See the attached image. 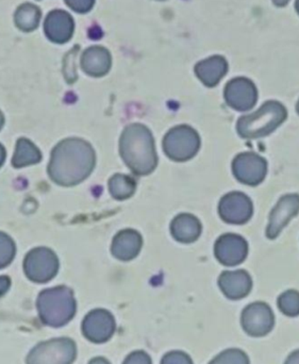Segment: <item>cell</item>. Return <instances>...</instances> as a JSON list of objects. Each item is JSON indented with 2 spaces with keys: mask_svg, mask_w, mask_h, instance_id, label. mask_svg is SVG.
Masks as SVG:
<instances>
[{
  "mask_svg": "<svg viewBox=\"0 0 299 364\" xmlns=\"http://www.w3.org/2000/svg\"><path fill=\"white\" fill-rule=\"evenodd\" d=\"M228 63L225 58L214 55L209 59L200 61L195 66V73L198 78L207 87H215L224 76L227 74Z\"/></svg>",
  "mask_w": 299,
  "mask_h": 364,
  "instance_id": "18",
  "label": "cell"
},
{
  "mask_svg": "<svg viewBox=\"0 0 299 364\" xmlns=\"http://www.w3.org/2000/svg\"><path fill=\"white\" fill-rule=\"evenodd\" d=\"M249 252L246 241L240 235L228 233L215 243V256L222 264L234 267L245 260Z\"/></svg>",
  "mask_w": 299,
  "mask_h": 364,
  "instance_id": "14",
  "label": "cell"
},
{
  "mask_svg": "<svg viewBox=\"0 0 299 364\" xmlns=\"http://www.w3.org/2000/svg\"><path fill=\"white\" fill-rule=\"evenodd\" d=\"M161 364H193L191 357L183 352H170L162 359Z\"/></svg>",
  "mask_w": 299,
  "mask_h": 364,
  "instance_id": "27",
  "label": "cell"
},
{
  "mask_svg": "<svg viewBox=\"0 0 299 364\" xmlns=\"http://www.w3.org/2000/svg\"><path fill=\"white\" fill-rule=\"evenodd\" d=\"M241 322L249 336L263 337L274 327V314L266 304L254 303L245 308Z\"/></svg>",
  "mask_w": 299,
  "mask_h": 364,
  "instance_id": "10",
  "label": "cell"
},
{
  "mask_svg": "<svg viewBox=\"0 0 299 364\" xmlns=\"http://www.w3.org/2000/svg\"><path fill=\"white\" fill-rule=\"evenodd\" d=\"M299 212V195L288 194L279 199L271 212L270 223L266 229L268 239H276L290 220Z\"/></svg>",
  "mask_w": 299,
  "mask_h": 364,
  "instance_id": "13",
  "label": "cell"
},
{
  "mask_svg": "<svg viewBox=\"0 0 299 364\" xmlns=\"http://www.w3.org/2000/svg\"><path fill=\"white\" fill-rule=\"evenodd\" d=\"M82 333L89 341L104 343L114 335L116 329L114 316L104 309L89 312L82 322Z\"/></svg>",
  "mask_w": 299,
  "mask_h": 364,
  "instance_id": "8",
  "label": "cell"
},
{
  "mask_svg": "<svg viewBox=\"0 0 299 364\" xmlns=\"http://www.w3.org/2000/svg\"><path fill=\"white\" fill-rule=\"evenodd\" d=\"M290 0H273V2H274L275 6H287L288 2H289Z\"/></svg>",
  "mask_w": 299,
  "mask_h": 364,
  "instance_id": "33",
  "label": "cell"
},
{
  "mask_svg": "<svg viewBox=\"0 0 299 364\" xmlns=\"http://www.w3.org/2000/svg\"><path fill=\"white\" fill-rule=\"evenodd\" d=\"M123 364H151V359L146 353L138 350L130 354Z\"/></svg>",
  "mask_w": 299,
  "mask_h": 364,
  "instance_id": "29",
  "label": "cell"
},
{
  "mask_svg": "<svg viewBox=\"0 0 299 364\" xmlns=\"http://www.w3.org/2000/svg\"><path fill=\"white\" fill-rule=\"evenodd\" d=\"M4 147L0 145V166H1L2 162H4Z\"/></svg>",
  "mask_w": 299,
  "mask_h": 364,
  "instance_id": "34",
  "label": "cell"
},
{
  "mask_svg": "<svg viewBox=\"0 0 299 364\" xmlns=\"http://www.w3.org/2000/svg\"><path fill=\"white\" fill-rule=\"evenodd\" d=\"M110 53L102 46H92L85 50L81 57V68L89 76H104L110 70Z\"/></svg>",
  "mask_w": 299,
  "mask_h": 364,
  "instance_id": "17",
  "label": "cell"
},
{
  "mask_svg": "<svg viewBox=\"0 0 299 364\" xmlns=\"http://www.w3.org/2000/svg\"><path fill=\"white\" fill-rule=\"evenodd\" d=\"M295 8H296V11H298V13L299 14V0H296Z\"/></svg>",
  "mask_w": 299,
  "mask_h": 364,
  "instance_id": "35",
  "label": "cell"
},
{
  "mask_svg": "<svg viewBox=\"0 0 299 364\" xmlns=\"http://www.w3.org/2000/svg\"><path fill=\"white\" fill-rule=\"evenodd\" d=\"M136 190V182L130 177L115 175L110 181V191L117 199H126L131 196Z\"/></svg>",
  "mask_w": 299,
  "mask_h": 364,
  "instance_id": "23",
  "label": "cell"
},
{
  "mask_svg": "<svg viewBox=\"0 0 299 364\" xmlns=\"http://www.w3.org/2000/svg\"><path fill=\"white\" fill-rule=\"evenodd\" d=\"M72 10L77 13H87L92 10L95 0H64Z\"/></svg>",
  "mask_w": 299,
  "mask_h": 364,
  "instance_id": "28",
  "label": "cell"
},
{
  "mask_svg": "<svg viewBox=\"0 0 299 364\" xmlns=\"http://www.w3.org/2000/svg\"><path fill=\"white\" fill-rule=\"evenodd\" d=\"M287 117L285 106L272 100L266 102L257 112L241 117L237 129L242 138L259 139L275 132Z\"/></svg>",
  "mask_w": 299,
  "mask_h": 364,
  "instance_id": "4",
  "label": "cell"
},
{
  "mask_svg": "<svg viewBox=\"0 0 299 364\" xmlns=\"http://www.w3.org/2000/svg\"><path fill=\"white\" fill-rule=\"evenodd\" d=\"M40 9L34 4H21L14 14L15 25L21 31H33L40 25Z\"/></svg>",
  "mask_w": 299,
  "mask_h": 364,
  "instance_id": "21",
  "label": "cell"
},
{
  "mask_svg": "<svg viewBox=\"0 0 299 364\" xmlns=\"http://www.w3.org/2000/svg\"><path fill=\"white\" fill-rule=\"evenodd\" d=\"M45 34L50 42L64 44L72 38L75 23L70 14L63 10H53L47 15Z\"/></svg>",
  "mask_w": 299,
  "mask_h": 364,
  "instance_id": "15",
  "label": "cell"
},
{
  "mask_svg": "<svg viewBox=\"0 0 299 364\" xmlns=\"http://www.w3.org/2000/svg\"><path fill=\"white\" fill-rule=\"evenodd\" d=\"M172 233L177 241L191 243L202 233V224L191 214H180L172 223Z\"/></svg>",
  "mask_w": 299,
  "mask_h": 364,
  "instance_id": "20",
  "label": "cell"
},
{
  "mask_svg": "<svg viewBox=\"0 0 299 364\" xmlns=\"http://www.w3.org/2000/svg\"><path fill=\"white\" fill-rule=\"evenodd\" d=\"M219 286L228 299H241L251 292L253 280L249 274L242 269L224 272L219 277Z\"/></svg>",
  "mask_w": 299,
  "mask_h": 364,
  "instance_id": "16",
  "label": "cell"
},
{
  "mask_svg": "<svg viewBox=\"0 0 299 364\" xmlns=\"http://www.w3.org/2000/svg\"><path fill=\"white\" fill-rule=\"evenodd\" d=\"M10 284V278L6 277V276L0 277V297L4 296L8 292Z\"/></svg>",
  "mask_w": 299,
  "mask_h": 364,
  "instance_id": "30",
  "label": "cell"
},
{
  "mask_svg": "<svg viewBox=\"0 0 299 364\" xmlns=\"http://www.w3.org/2000/svg\"><path fill=\"white\" fill-rule=\"evenodd\" d=\"M142 247V237L134 230L121 231L115 237L112 252L119 260L128 261L138 256Z\"/></svg>",
  "mask_w": 299,
  "mask_h": 364,
  "instance_id": "19",
  "label": "cell"
},
{
  "mask_svg": "<svg viewBox=\"0 0 299 364\" xmlns=\"http://www.w3.org/2000/svg\"><path fill=\"white\" fill-rule=\"evenodd\" d=\"M163 145L170 159L187 161L200 151V139L197 132L189 126H179L166 134Z\"/></svg>",
  "mask_w": 299,
  "mask_h": 364,
  "instance_id": "6",
  "label": "cell"
},
{
  "mask_svg": "<svg viewBox=\"0 0 299 364\" xmlns=\"http://www.w3.org/2000/svg\"><path fill=\"white\" fill-rule=\"evenodd\" d=\"M89 364H111L107 359L102 358V357H97V358L92 359Z\"/></svg>",
  "mask_w": 299,
  "mask_h": 364,
  "instance_id": "32",
  "label": "cell"
},
{
  "mask_svg": "<svg viewBox=\"0 0 299 364\" xmlns=\"http://www.w3.org/2000/svg\"><path fill=\"white\" fill-rule=\"evenodd\" d=\"M253 212L251 198L241 192L225 195L219 205V215L228 224H245L251 220Z\"/></svg>",
  "mask_w": 299,
  "mask_h": 364,
  "instance_id": "11",
  "label": "cell"
},
{
  "mask_svg": "<svg viewBox=\"0 0 299 364\" xmlns=\"http://www.w3.org/2000/svg\"><path fill=\"white\" fill-rule=\"evenodd\" d=\"M40 160V153L32 143L26 139H21L17 144L16 155L13 159V164L16 166H27L36 164Z\"/></svg>",
  "mask_w": 299,
  "mask_h": 364,
  "instance_id": "22",
  "label": "cell"
},
{
  "mask_svg": "<svg viewBox=\"0 0 299 364\" xmlns=\"http://www.w3.org/2000/svg\"><path fill=\"white\" fill-rule=\"evenodd\" d=\"M234 177L242 183L257 186L266 178L268 164L254 153L240 154L232 164Z\"/></svg>",
  "mask_w": 299,
  "mask_h": 364,
  "instance_id": "9",
  "label": "cell"
},
{
  "mask_svg": "<svg viewBox=\"0 0 299 364\" xmlns=\"http://www.w3.org/2000/svg\"><path fill=\"white\" fill-rule=\"evenodd\" d=\"M93 149L78 139L60 143L53 153L49 174L60 184L70 186L89 176L95 160Z\"/></svg>",
  "mask_w": 299,
  "mask_h": 364,
  "instance_id": "1",
  "label": "cell"
},
{
  "mask_svg": "<svg viewBox=\"0 0 299 364\" xmlns=\"http://www.w3.org/2000/svg\"><path fill=\"white\" fill-rule=\"evenodd\" d=\"M286 364H299V350H296L293 354L290 355Z\"/></svg>",
  "mask_w": 299,
  "mask_h": 364,
  "instance_id": "31",
  "label": "cell"
},
{
  "mask_svg": "<svg viewBox=\"0 0 299 364\" xmlns=\"http://www.w3.org/2000/svg\"><path fill=\"white\" fill-rule=\"evenodd\" d=\"M121 154L125 164L136 175H147L157 166L155 145L151 132L140 124L128 126L121 139Z\"/></svg>",
  "mask_w": 299,
  "mask_h": 364,
  "instance_id": "2",
  "label": "cell"
},
{
  "mask_svg": "<svg viewBox=\"0 0 299 364\" xmlns=\"http://www.w3.org/2000/svg\"><path fill=\"white\" fill-rule=\"evenodd\" d=\"M225 100L228 106L234 110L249 111L255 106L258 91L253 81L247 78H236L227 83L225 87Z\"/></svg>",
  "mask_w": 299,
  "mask_h": 364,
  "instance_id": "12",
  "label": "cell"
},
{
  "mask_svg": "<svg viewBox=\"0 0 299 364\" xmlns=\"http://www.w3.org/2000/svg\"><path fill=\"white\" fill-rule=\"evenodd\" d=\"M296 110H298V113L299 114V100H298V107H296Z\"/></svg>",
  "mask_w": 299,
  "mask_h": 364,
  "instance_id": "36",
  "label": "cell"
},
{
  "mask_svg": "<svg viewBox=\"0 0 299 364\" xmlns=\"http://www.w3.org/2000/svg\"><path fill=\"white\" fill-rule=\"evenodd\" d=\"M76 343L68 338L40 342L28 354L27 364H72L76 359Z\"/></svg>",
  "mask_w": 299,
  "mask_h": 364,
  "instance_id": "5",
  "label": "cell"
},
{
  "mask_svg": "<svg viewBox=\"0 0 299 364\" xmlns=\"http://www.w3.org/2000/svg\"><path fill=\"white\" fill-rule=\"evenodd\" d=\"M36 306L43 324L50 327L64 326L76 314L74 293L66 287L43 291L38 295Z\"/></svg>",
  "mask_w": 299,
  "mask_h": 364,
  "instance_id": "3",
  "label": "cell"
},
{
  "mask_svg": "<svg viewBox=\"0 0 299 364\" xmlns=\"http://www.w3.org/2000/svg\"><path fill=\"white\" fill-rule=\"evenodd\" d=\"M209 364H249V359L242 350L232 348L215 357Z\"/></svg>",
  "mask_w": 299,
  "mask_h": 364,
  "instance_id": "25",
  "label": "cell"
},
{
  "mask_svg": "<svg viewBox=\"0 0 299 364\" xmlns=\"http://www.w3.org/2000/svg\"><path fill=\"white\" fill-rule=\"evenodd\" d=\"M15 255L12 240L0 232V269L6 267Z\"/></svg>",
  "mask_w": 299,
  "mask_h": 364,
  "instance_id": "26",
  "label": "cell"
},
{
  "mask_svg": "<svg viewBox=\"0 0 299 364\" xmlns=\"http://www.w3.org/2000/svg\"><path fill=\"white\" fill-rule=\"evenodd\" d=\"M278 307L286 316H299V292L290 290L281 294L278 299Z\"/></svg>",
  "mask_w": 299,
  "mask_h": 364,
  "instance_id": "24",
  "label": "cell"
},
{
  "mask_svg": "<svg viewBox=\"0 0 299 364\" xmlns=\"http://www.w3.org/2000/svg\"><path fill=\"white\" fill-rule=\"evenodd\" d=\"M58 258L50 250L38 248L28 255L25 260V273L34 282H49L58 273Z\"/></svg>",
  "mask_w": 299,
  "mask_h": 364,
  "instance_id": "7",
  "label": "cell"
}]
</instances>
